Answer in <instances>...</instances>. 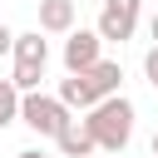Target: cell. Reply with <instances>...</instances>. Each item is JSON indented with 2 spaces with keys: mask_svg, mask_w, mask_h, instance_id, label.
Segmentation results:
<instances>
[{
  "mask_svg": "<svg viewBox=\"0 0 158 158\" xmlns=\"http://www.w3.org/2000/svg\"><path fill=\"white\" fill-rule=\"evenodd\" d=\"M84 133H89L94 148H104V153H123L128 138H133V104H128L123 94L99 99V104L89 109V118H84Z\"/></svg>",
  "mask_w": 158,
  "mask_h": 158,
  "instance_id": "1",
  "label": "cell"
},
{
  "mask_svg": "<svg viewBox=\"0 0 158 158\" xmlns=\"http://www.w3.org/2000/svg\"><path fill=\"white\" fill-rule=\"evenodd\" d=\"M10 54H15V74H10V84H15L20 94H35V89H40V79H44V64H49V40H44L40 30L15 35Z\"/></svg>",
  "mask_w": 158,
  "mask_h": 158,
  "instance_id": "2",
  "label": "cell"
},
{
  "mask_svg": "<svg viewBox=\"0 0 158 158\" xmlns=\"http://www.w3.org/2000/svg\"><path fill=\"white\" fill-rule=\"evenodd\" d=\"M20 123H30L35 133H44V138H54L64 123H74V114L54 99V94H20Z\"/></svg>",
  "mask_w": 158,
  "mask_h": 158,
  "instance_id": "3",
  "label": "cell"
},
{
  "mask_svg": "<svg viewBox=\"0 0 158 158\" xmlns=\"http://www.w3.org/2000/svg\"><path fill=\"white\" fill-rule=\"evenodd\" d=\"M138 5H143V0H104L94 35H99V40H118V44H123V40L138 30Z\"/></svg>",
  "mask_w": 158,
  "mask_h": 158,
  "instance_id": "4",
  "label": "cell"
},
{
  "mask_svg": "<svg viewBox=\"0 0 158 158\" xmlns=\"http://www.w3.org/2000/svg\"><path fill=\"white\" fill-rule=\"evenodd\" d=\"M99 44H104V40H99L94 30H69V40H64V69H69V74H89V69L104 59Z\"/></svg>",
  "mask_w": 158,
  "mask_h": 158,
  "instance_id": "5",
  "label": "cell"
},
{
  "mask_svg": "<svg viewBox=\"0 0 158 158\" xmlns=\"http://www.w3.org/2000/svg\"><path fill=\"white\" fill-rule=\"evenodd\" d=\"M74 30V0H40V35H69Z\"/></svg>",
  "mask_w": 158,
  "mask_h": 158,
  "instance_id": "6",
  "label": "cell"
},
{
  "mask_svg": "<svg viewBox=\"0 0 158 158\" xmlns=\"http://www.w3.org/2000/svg\"><path fill=\"white\" fill-rule=\"evenodd\" d=\"M84 79H89L94 99H114V94H118V84H123V69H118V59H99Z\"/></svg>",
  "mask_w": 158,
  "mask_h": 158,
  "instance_id": "7",
  "label": "cell"
},
{
  "mask_svg": "<svg viewBox=\"0 0 158 158\" xmlns=\"http://www.w3.org/2000/svg\"><path fill=\"white\" fill-rule=\"evenodd\" d=\"M54 99H59L64 109H94V104H99L84 74H69V79H59V94H54Z\"/></svg>",
  "mask_w": 158,
  "mask_h": 158,
  "instance_id": "8",
  "label": "cell"
},
{
  "mask_svg": "<svg viewBox=\"0 0 158 158\" xmlns=\"http://www.w3.org/2000/svg\"><path fill=\"white\" fill-rule=\"evenodd\" d=\"M54 143H59V153L64 158H89L94 153V143H89V133H84V123L74 118V123H64L59 133H54Z\"/></svg>",
  "mask_w": 158,
  "mask_h": 158,
  "instance_id": "9",
  "label": "cell"
},
{
  "mask_svg": "<svg viewBox=\"0 0 158 158\" xmlns=\"http://www.w3.org/2000/svg\"><path fill=\"white\" fill-rule=\"evenodd\" d=\"M15 118H20V89L10 79H0V128H10Z\"/></svg>",
  "mask_w": 158,
  "mask_h": 158,
  "instance_id": "10",
  "label": "cell"
},
{
  "mask_svg": "<svg viewBox=\"0 0 158 158\" xmlns=\"http://www.w3.org/2000/svg\"><path fill=\"white\" fill-rule=\"evenodd\" d=\"M143 74H148V84L158 89V44H153V49L143 54Z\"/></svg>",
  "mask_w": 158,
  "mask_h": 158,
  "instance_id": "11",
  "label": "cell"
},
{
  "mask_svg": "<svg viewBox=\"0 0 158 158\" xmlns=\"http://www.w3.org/2000/svg\"><path fill=\"white\" fill-rule=\"evenodd\" d=\"M10 44H15V35H10L5 25H0V54H10Z\"/></svg>",
  "mask_w": 158,
  "mask_h": 158,
  "instance_id": "12",
  "label": "cell"
},
{
  "mask_svg": "<svg viewBox=\"0 0 158 158\" xmlns=\"http://www.w3.org/2000/svg\"><path fill=\"white\" fill-rule=\"evenodd\" d=\"M15 158H49V153H40V148H25V153H15Z\"/></svg>",
  "mask_w": 158,
  "mask_h": 158,
  "instance_id": "13",
  "label": "cell"
},
{
  "mask_svg": "<svg viewBox=\"0 0 158 158\" xmlns=\"http://www.w3.org/2000/svg\"><path fill=\"white\" fill-rule=\"evenodd\" d=\"M148 35H153V40H158V15H153V20H148Z\"/></svg>",
  "mask_w": 158,
  "mask_h": 158,
  "instance_id": "14",
  "label": "cell"
},
{
  "mask_svg": "<svg viewBox=\"0 0 158 158\" xmlns=\"http://www.w3.org/2000/svg\"><path fill=\"white\" fill-rule=\"evenodd\" d=\"M148 148H153V158H158V133H153V143H148Z\"/></svg>",
  "mask_w": 158,
  "mask_h": 158,
  "instance_id": "15",
  "label": "cell"
},
{
  "mask_svg": "<svg viewBox=\"0 0 158 158\" xmlns=\"http://www.w3.org/2000/svg\"><path fill=\"white\" fill-rule=\"evenodd\" d=\"M89 158H94V153H89Z\"/></svg>",
  "mask_w": 158,
  "mask_h": 158,
  "instance_id": "16",
  "label": "cell"
}]
</instances>
